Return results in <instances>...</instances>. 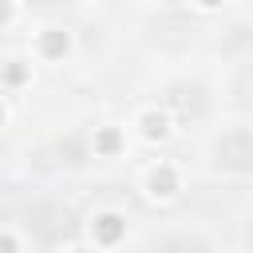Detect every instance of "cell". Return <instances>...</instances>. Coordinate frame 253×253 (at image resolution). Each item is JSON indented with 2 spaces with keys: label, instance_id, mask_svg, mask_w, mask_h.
<instances>
[{
  "label": "cell",
  "instance_id": "6da1fadb",
  "mask_svg": "<svg viewBox=\"0 0 253 253\" xmlns=\"http://www.w3.org/2000/svg\"><path fill=\"white\" fill-rule=\"evenodd\" d=\"M210 170L225 178H245L253 174V126H225L210 138L206 146Z\"/></svg>",
  "mask_w": 253,
  "mask_h": 253
},
{
  "label": "cell",
  "instance_id": "7a4b0ae2",
  "mask_svg": "<svg viewBox=\"0 0 253 253\" xmlns=\"http://www.w3.org/2000/svg\"><path fill=\"white\" fill-rule=\"evenodd\" d=\"M174 190H178V178H174V170H170V166H158V170L150 174V194H154V198H170Z\"/></svg>",
  "mask_w": 253,
  "mask_h": 253
}]
</instances>
